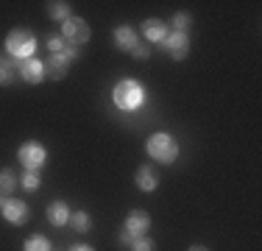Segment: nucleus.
<instances>
[{"mask_svg":"<svg viewBox=\"0 0 262 251\" xmlns=\"http://www.w3.org/2000/svg\"><path fill=\"white\" fill-rule=\"evenodd\" d=\"M112 98H115V106H117V109L134 112V109H140L142 100H145V90H142V84H137L134 78H126V81H120V84L115 87Z\"/></svg>","mask_w":262,"mask_h":251,"instance_id":"obj_1","label":"nucleus"},{"mask_svg":"<svg viewBox=\"0 0 262 251\" xmlns=\"http://www.w3.org/2000/svg\"><path fill=\"white\" fill-rule=\"evenodd\" d=\"M6 50H9L11 59L26 61V59L34 56V50H36V36L31 34L28 28H14L9 36H6Z\"/></svg>","mask_w":262,"mask_h":251,"instance_id":"obj_2","label":"nucleus"},{"mask_svg":"<svg viewBox=\"0 0 262 251\" xmlns=\"http://www.w3.org/2000/svg\"><path fill=\"white\" fill-rule=\"evenodd\" d=\"M145 148H148V156L157 159V162H176V156H179L176 140H173L170 134H165V131L148 137V145Z\"/></svg>","mask_w":262,"mask_h":251,"instance_id":"obj_3","label":"nucleus"},{"mask_svg":"<svg viewBox=\"0 0 262 251\" xmlns=\"http://www.w3.org/2000/svg\"><path fill=\"white\" fill-rule=\"evenodd\" d=\"M17 159L23 162L26 171H36V173H39L42 168H45V162H48V151L42 148L39 142H26V145L17 151Z\"/></svg>","mask_w":262,"mask_h":251,"instance_id":"obj_4","label":"nucleus"},{"mask_svg":"<svg viewBox=\"0 0 262 251\" xmlns=\"http://www.w3.org/2000/svg\"><path fill=\"white\" fill-rule=\"evenodd\" d=\"M90 36H92V31L81 17H70V20L61 23V39L70 42V45H84Z\"/></svg>","mask_w":262,"mask_h":251,"instance_id":"obj_5","label":"nucleus"},{"mask_svg":"<svg viewBox=\"0 0 262 251\" xmlns=\"http://www.w3.org/2000/svg\"><path fill=\"white\" fill-rule=\"evenodd\" d=\"M165 45V50H167V56L170 59H176V61H182V59H187V53H190V36L187 34H167V39L162 42Z\"/></svg>","mask_w":262,"mask_h":251,"instance_id":"obj_6","label":"nucleus"},{"mask_svg":"<svg viewBox=\"0 0 262 251\" xmlns=\"http://www.w3.org/2000/svg\"><path fill=\"white\" fill-rule=\"evenodd\" d=\"M151 229V215H148L145 210H134L131 215L126 218V232L131 237H145V232Z\"/></svg>","mask_w":262,"mask_h":251,"instance_id":"obj_7","label":"nucleus"},{"mask_svg":"<svg viewBox=\"0 0 262 251\" xmlns=\"http://www.w3.org/2000/svg\"><path fill=\"white\" fill-rule=\"evenodd\" d=\"M20 78L28 81V84H39V81H45V67H42V61L39 59L20 61Z\"/></svg>","mask_w":262,"mask_h":251,"instance_id":"obj_8","label":"nucleus"},{"mask_svg":"<svg viewBox=\"0 0 262 251\" xmlns=\"http://www.w3.org/2000/svg\"><path fill=\"white\" fill-rule=\"evenodd\" d=\"M3 215H6V221H9V223H20L23 226L28 221V204L9 198V201H3Z\"/></svg>","mask_w":262,"mask_h":251,"instance_id":"obj_9","label":"nucleus"},{"mask_svg":"<svg viewBox=\"0 0 262 251\" xmlns=\"http://www.w3.org/2000/svg\"><path fill=\"white\" fill-rule=\"evenodd\" d=\"M42 67H45V75H48L51 81H61V78L67 75V70H70V61H67L64 56H53V53H51Z\"/></svg>","mask_w":262,"mask_h":251,"instance_id":"obj_10","label":"nucleus"},{"mask_svg":"<svg viewBox=\"0 0 262 251\" xmlns=\"http://www.w3.org/2000/svg\"><path fill=\"white\" fill-rule=\"evenodd\" d=\"M112 39H115V45L120 48V50L131 53V50H134V45H137V31L131 28V25H117Z\"/></svg>","mask_w":262,"mask_h":251,"instance_id":"obj_11","label":"nucleus"},{"mask_svg":"<svg viewBox=\"0 0 262 251\" xmlns=\"http://www.w3.org/2000/svg\"><path fill=\"white\" fill-rule=\"evenodd\" d=\"M20 78V61L11 56H0V84H14Z\"/></svg>","mask_w":262,"mask_h":251,"instance_id":"obj_12","label":"nucleus"},{"mask_svg":"<svg viewBox=\"0 0 262 251\" xmlns=\"http://www.w3.org/2000/svg\"><path fill=\"white\" fill-rule=\"evenodd\" d=\"M142 34H145V39H151V42H165L167 39V34H170V31H167V25L162 23V20H145L142 23Z\"/></svg>","mask_w":262,"mask_h":251,"instance_id":"obj_13","label":"nucleus"},{"mask_svg":"<svg viewBox=\"0 0 262 251\" xmlns=\"http://www.w3.org/2000/svg\"><path fill=\"white\" fill-rule=\"evenodd\" d=\"M137 184H140L142 193H154L159 187V176L154 171L151 165H142L140 171H137Z\"/></svg>","mask_w":262,"mask_h":251,"instance_id":"obj_14","label":"nucleus"},{"mask_svg":"<svg viewBox=\"0 0 262 251\" xmlns=\"http://www.w3.org/2000/svg\"><path fill=\"white\" fill-rule=\"evenodd\" d=\"M70 206L64 204V201H53L51 206H48V221H51L53 226H67V221H70Z\"/></svg>","mask_w":262,"mask_h":251,"instance_id":"obj_15","label":"nucleus"},{"mask_svg":"<svg viewBox=\"0 0 262 251\" xmlns=\"http://www.w3.org/2000/svg\"><path fill=\"white\" fill-rule=\"evenodd\" d=\"M17 184H20V181H17L14 171H9V168L0 171V196H11V193L17 190Z\"/></svg>","mask_w":262,"mask_h":251,"instance_id":"obj_16","label":"nucleus"},{"mask_svg":"<svg viewBox=\"0 0 262 251\" xmlns=\"http://www.w3.org/2000/svg\"><path fill=\"white\" fill-rule=\"evenodd\" d=\"M48 17H51V20H59V23L70 20V3H64V0L51 3V6H48Z\"/></svg>","mask_w":262,"mask_h":251,"instance_id":"obj_17","label":"nucleus"},{"mask_svg":"<svg viewBox=\"0 0 262 251\" xmlns=\"http://www.w3.org/2000/svg\"><path fill=\"white\" fill-rule=\"evenodd\" d=\"M23 251H51V243H48V237L34 235V237H28V240H26V248H23Z\"/></svg>","mask_w":262,"mask_h":251,"instance_id":"obj_18","label":"nucleus"},{"mask_svg":"<svg viewBox=\"0 0 262 251\" xmlns=\"http://www.w3.org/2000/svg\"><path fill=\"white\" fill-rule=\"evenodd\" d=\"M70 223H73V229L76 232H90V215H86V212H73L70 215Z\"/></svg>","mask_w":262,"mask_h":251,"instance_id":"obj_19","label":"nucleus"},{"mask_svg":"<svg viewBox=\"0 0 262 251\" xmlns=\"http://www.w3.org/2000/svg\"><path fill=\"white\" fill-rule=\"evenodd\" d=\"M23 190H28V193L39 190V173H36V171H26V173H23Z\"/></svg>","mask_w":262,"mask_h":251,"instance_id":"obj_20","label":"nucleus"},{"mask_svg":"<svg viewBox=\"0 0 262 251\" xmlns=\"http://www.w3.org/2000/svg\"><path fill=\"white\" fill-rule=\"evenodd\" d=\"M190 23H192V17L182 11V14H176V17H173V31H176V34H187Z\"/></svg>","mask_w":262,"mask_h":251,"instance_id":"obj_21","label":"nucleus"},{"mask_svg":"<svg viewBox=\"0 0 262 251\" xmlns=\"http://www.w3.org/2000/svg\"><path fill=\"white\" fill-rule=\"evenodd\" d=\"M48 50H53V56H61L67 50V42L61 36H48Z\"/></svg>","mask_w":262,"mask_h":251,"instance_id":"obj_22","label":"nucleus"},{"mask_svg":"<svg viewBox=\"0 0 262 251\" xmlns=\"http://www.w3.org/2000/svg\"><path fill=\"white\" fill-rule=\"evenodd\" d=\"M131 251H157L151 237H137L134 243H131Z\"/></svg>","mask_w":262,"mask_h":251,"instance_id":"obj_23","label":"nucleus"},{"mask_svg":"<svg viewBox=\"0 0 262 251\" xmlns=\"http://www.w3.org/2000/svg\"><path fill=\"white\" fill-rule=\"evenodd\" d=\"M131 56L140 59V61H148V59H151V50H148V45H140V42H137L134 50H131Z\"/></svg>","mask_w":262,"mask_h":251,"instance_id":"obj_24","label":"nucleus"},{"mask_svg":"<svg viewBox=\"0 0 262 251\" xmlns=\"http://www.w3.org/2000/svg\"><path fill=\"white\" fill-rule=\"evenodd\" d=\"M131 243H134V237H131V235H128L126 229H123V232H120V246H126V248H131Z\"/></svg>","mask_w":262,"mask_h":251,"instance_id":"obj_25","label":"nucleus"},{"mask_svg":"<svg viewBox=\"0 0 262 251\" xmlns=\"http://www.w3.org/2000/svg\"><path fill=\"white\" fill-rule=\"evenodd\" d=\"M70 251H95V248H92V246H84V243H81V246H73Z\"/></svg>","mask_w":262,"mask_h":251,"instance_id":"obj_26","label":"nucleus"},{"mask_svg":"<svg viewBox=\"0 0 262 251\" xmlns=\"http://www.w3.org/2000/svg\"><path fill=\"white\" fill-rule=\"evenodd\" d=\"M190 251H209V248H207V246H192Z\"/></svg>","mask_w":262,"mask_h":251,"instance_id":"obj_27","label":"nucleus"},{"mask_svg":"<svg viewBox=\"0 0 262 251\" xmlns=\"http://www.w3.org/2000/svg\"><path fill=\"white\" fill-rule=\"evenodd\" d=\"M0 210H3V201H0Z\"/></svg>","mask_w":262,"mask_h":251,"instance_id":"obj_28","label":"nucleus"}]
</instances>
